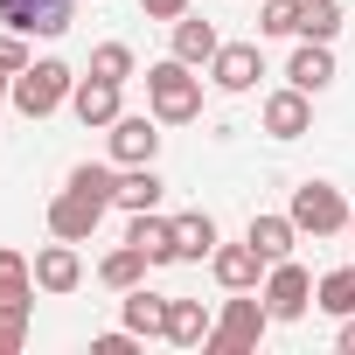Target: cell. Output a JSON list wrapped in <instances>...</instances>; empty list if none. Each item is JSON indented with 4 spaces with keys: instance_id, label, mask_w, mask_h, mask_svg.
Instances as JSON below:
<instances>
[{
    "instance_id": "cell-21",
    "label": "cell",
    "mask_w": 355,
    "mask_h": 355,
    "mask_svg": "<svg viewBox=\"0 0 355 355\" xmlns=\"http://www.w3.org/2000/svg\"><path fill=\"white\" fill-rule=\"evenodd\" d=\"M216 49H223V42H216V28H209V21H196V15L174 21V56H182V63H196V70H202Z\"/></svg>"
},
{
    "instance_id": "cell-12",
    "label": "cell",
    "mask_w": 355,
    "mask_h": 355,
    "mask_svg": "<svg viewBox=\"0 0 355 355\" xmlns=\"http://www.w3.org/2000/svg\"><path fill=\"white\" fill-rule=\"evenodd\" d=\"M306 125H313V105H306L300 84H286V91L265 98V132H272V139H300Z\"/></svg>"
},
{
    "instance_id": "cell-17",
    "label": "cell",
    "mask_w": 355,
    "mask_h": 355,
    "mask_svg": "<svg viewBox=\"0 0 355 355\" xmlns=\"http://www.w3.org/2000/svg\"><path fill=\"white\" fill-rule=\"evenodd\" d=\"M160 174H153V160L146 167H119V189H112V202L119 209H160Z\"/></svg>"
},
{
    "instance_id": "cell-15",
    "label": "cell",
    "mask_w": 355,
    "mask_h": 355,
    "mask_svg": "<svg viewBox=\"0 0 355 355\" xmlns=\"http://www.w3.org/2000/svg\"><path fill=\"white\" fill-rule=\"evenodd\" d=\"M286 77H293L306 98H313V91H327V84H334V56H327V42H300V49H293V63H286Z\"/></svg>"
},
{
    "instance_id": "cell-24",
    "label": "cell",
    "mask_w": 355,
    "mask_h": 355,
    "mask_svg": "<svg viewBox=\"0 0 355 355\" xmlns=\"http://www.w3.org/2000/svg\"><path fill=\"white\" fill-rule=\"evenodd\" d=\"M125 327H132V334H167V300L146 293V286H132V293H125Z\"/></svg>"
},
{
    "instance_id": "cell-29",
    "label": "cell",
    "mask_w": 355,
    "mask_h": 355,
    "mask_svg": "<svg viewBox=\"0 0 355 355\" xmlns=\"http://www.w3.org/2000/svg\"><path fill=\"white\" fill-rule=\"evenodd\" d=\"M28 341V313H15V306H0V355H15Z\"/></svg>"
},
{
    "instance_id": "cell-20",
    "label": "cell",
    "mask_w": 355,
    "mask_h": 355,
    "mask_svg": "<svg viewBox=\"0 0 355 355\" xmlns=\"http://www.w3.org/2000/svg\"><path fill=\"white\" fill-rule=\"evenodd\" d=\"M216 251V216L189 209V216H174V258H209Z\"/></svg>"
},
{
    "instance_id": "cell-34",
    "label": "cell",
    "mask_w": 355,
    "mask_h": 355,
    "mask_svg": "<svg viewBox=\"0 0 355 355\" xmlns=\"http://www.w3.org/2000/svg\"><path fill=\"white\" fill-rule=\"evenodd\" d=\"M8 91H15V70H0V98H8Z\"/></svg>"
},
{
    "instance_id": "cell-35",
    "label": "cell",
    "mask_w": 355,
    "mask_h": 355,
    "mask_svg": "<svg viewBox=\"0 0 355 355\" xmlns=\"http://www.w3.org/2000/svg\"><path fill=\"white\" fill-rule=\"evenodd\" d=\"M348 230H355V209H348Z\"/></svg>"
},
{
    "instance_id": "cell-27",
    "label": "cell",
    "mask_w": 355,
    "mask_h": 355,
    "mask_svg": "<svg viewBox=\"0 0 355 355\" xmlns=\"http://www.w3.org/2000/svg\"><path fill=\"white\" fill-rule=\"evenodd\" d=\"M258 28L265 35H300V0H258Z\"/></svg>"
},
{
    "instance_id": "cell-33",
    "label": "cell",
    "mask_w": 355,
    "mask_h": 355,
    "mask_svg": "<svg viewBox=\"0 0 355 355\" xmlns=\"http://www.w3.org/2000/svg\"><path fill=\"white\" fill-rule=\"evenodd\" d=\"M341 355H355V313L341 320Z\"/></svg>"
},
{
    "instance_id": "cell-13",
    "label": "cell",
    "mask_w": 355,
    "mask_h": 355,
    "mask_svg": "<svg viewBox=\"0 0 355 355\" xmlns=\"http://www.w3.org/2000/svg\"><path fill=\"white\" fill-rule=\"evenodd\" d=\"M119 91H125V84H112V77H77L70 112H77L84 125H112V119H119Z\"/></svg>"
},
{
    "instance_id": "cell-6",
    "label": "cell",
    "mask_w": 355,
    "mask_h": 355,
    "mask_svg": "<svg viewBox=\"0 0 355 355\" xmlns=\"http://www.w3.org/2000/svg\"><path fill=\"white\" fill-rule=\"evenodd\" d=\"M105 139H112V167H146V160L160 153V119H153V112H146V119L119 112V119L105 125Z\"/></svg>"
},
{
    "instance_id": "cell-23",
    "label": "cell",
    "mask_w": 355,
    "mask_h": 355,
    "mask_svg": "<svg viewBox=\"0 0 355 355\" xmlns=\"http://www.w3.org/2000/svg\"><path fill=\"white\" fill-rule=\"evenodd\" d=\"M313 306L334 313V320H348V313H355V265H334V272L313 286Z\"/></svg>"
},
{
    "instance_id": "cell-22",
    "label": "cell",
    "mask_w": 355,
    "mask_h": 355,
    "mask_svg": "<svg viewBox=\"0 0 355 355\" xmlns=\"http://www.w3.org/2000/svg\"><path fill=\"white\" fill-rule=\"evenodd\" d=\"M146 265H153V258H146V251H139V244H119V251H112V258H105V265H98V279H105V286H112V293H132V286H139V279H146Z\"/></svg>"
},
{
    "instance_id": "cell-4",
    "label": "cell",
    "mask_w": 355,
    "mask_h": 355,
    "mask_svg": "<svg viewBox=\"0 0 355 355\" xmlns=\"http://www.w3.org/2000/svg\"><path fill=\"white\" fill-rule=\"evenodd\" d=\"M265 327H272L265 293H258V300H230V306H223V320L209 327V341H202V348H216V355H244V348H258V341H265Z\"/></svg>"
},
{
    "instance_id": "cell-8",
    "label": "cell",
    "mask_w": 355,
    "mask_h": 355,
    "mask_svg": "<svg viewBox=\"0 0 355 355\" xmlns=\"http://www.w3.org/2000/svg\"><path fill=\"white\" fill-rule=\"evenodd\" d=\"M265 306H272V320H300V313L313 306V279H306V265H293V258L265 265Z\"/></svg>"
},
{
    "instance_id": "cell-14",
    "label": "cell",
    "mask_w": 355,
    "mask_h": 355,
    "mask_svg": "<svg viewBox=\"0 0 355 355\" xmlns=\"http://www.w3.org/2000/svg\"><path fill=\"white\" fill-rule=\"evenodd\" d=\"M209 327H216V320H209L202 300H167V341H174V348H202Z\"/></svg>"
},
{
    "instance_id": "cell-28",
    "label": "cell",
    "mask_w": 355,
    "mask_h": 355,
    "mask_svg": "<svg viewBox=\"0 0 355 355\" xmlns=\"http://www.w3.org/2000/svg\"><path fill=\"white\" fill-rule=\"evenodd\" d=\"M70 189H84V196H105V202H112V189H119V174H112L105 160H84V167H70Z\"/></svg>"
},
{
    "instance_id": "cell-9",
    "label": "cell",
    "mask_w": 355,
    "mask_h": 355,
    "mask_svg": "<svg viewBox=\"0 0 355 355\" xmlns=\"http://www.w3.org/2000/svg\"><path fill=\"white\" fill-rule=\"evenodd\" d=\"M265 265H272V258H265L251 237H244V244H216V251H209V272H216V286H223V293H251Z\"/></svg>"
},
{
    "instance_id": "cell-25",
    "label": "cell",
    "mask_w": 355,
    "mask_h": 355,
    "mask_svg": "<svg viewBox=\"0 0 355 355\" xmlns=\"http://www.w3.org/2000/svg\"><path fill=\"white\" fill-rule=\"evenodd\" d=\"M341 21H348L341 0H300V35H306V42H334Z\"/></svg>"
},
{
    "instance_id": "cell-18",
    "label": "cell",
    "mask_w": 355,
    "mask_h": 355,
    "mask_svg": "<svg viewBox=\"0 0 355 355\" xmlns=\"http://www.w3.org/2000/svg\"><path fill=\"white\" fill-rule=\"evenodd\" d=\"M28 300H35V265L21 251H0V306L28 313Z\"/></svg>"
},
{
    "instance_id": "cell-19",
    "label": "cell",
    "mask_w": 355,
    "mask_h": 355,
    "mask_svg": "<svg viewBox=\"0 0 355 355\" xmlns=\"http://www.w3.org/2000/svg\"><path fill=\"white\" fill-rule=\"evenodd\" d=\"M244 237H251V244H258V251L279 265V258H293V244H300V223H293V216H251V230H244Z\"/></svg>"
},
{
    "instance_id": "cell-30",
    "label": "cell",
    "mask_w": 355,
    "mask_h": 355,
    "mask_svg": "<svg viewBox=\"0 0 355 355\" xmlns=\"http://www.w3.org/2000/svg\"><path fill=\"white\" fill-rule=\"evenodd\" d=\"M35 56H28V35H15V28H0V70H28Z\"/></svg>"
},
{
    "instance_id": "cell-1",
    "label": "cell",
    "mask_w": 355,
    "mask_h": 355,
    "mask_svg": "<svg viewBox=\"0 0 355 355\" xmlns=\"http://www.w3.org/2000/svg\"><path fill=\"white\" fill-rule=\"evenodd\" d=\"M146 112H153L160 125L202 119V77H196V63H182V56L153 63V70H146Z\"/></svg>"
},
{
    "instance_id": "cell-11",
    "label": "cell",
    "mask_w": 355,
    "mask_h": 355,
    "mask_svg": "<svg viewBox=\"0 0 355 355\" xmlns=\"http://www.w3.org/2000/svg\"><path fill=\"white\" fill-rule=\"evenodd\" d=\"M77 279H84V258H77L70 237H56V244L35 251V286L42 293H77Z\"/></svg>"
},
{
    "instance_id": "cell-32",
    "label": "cell",
    "mask_w": 355,
    "mask_h": 355,
    "mask_svg": "<svg viewBox=\"0 0 355 355\" xmlns=\"http://www.w3.org/2000/svg\"><path fill=\"white\" fill-rule=\"evenodd\" d=\"M132 341H139V334H132V327H119V334H98V341H91V355H132Z\"/></svg>"
},
{
    "instance_id": "cell-31",
    "label": "cell",
    "mask_w": 355,
    "mask_h": 355,
    "mask_svg": "<svg viewBox=\"0 0 355 355\" xmlns=\"http://www.w3.org/2000/svg\"><path fill=\"white\" fill-rule=\"evenodd\" d=\"M139 15H146V21H182L189 0H139Z\"/></svg>"
},
{
    "instance_id": "cell-2",
    "label": "cell",
    "mask_w": 355,
    "mask_h": 355,
    "mask_svg": "<svg viewBox=\"0 0 355 355\" xmlns=\"http://www.w3.org/2000/svg\"><path fill=\"white\" fill-rule=\"evenodd\" d=\"M70 91H77V77H70V63H56V56H42V63H28V70H15V112L21 119H49L56 105H70Z\"/></svg>"
},
{
    "instance_id": "cell-7",
    "label": "cell",
    "mask_w": 355,
    "mask_h": 355,
    "mask_svg": "<svg viewBox=\"0 0 355 355\" xmlns=\"http://www.w3.org/2000/svg\"><path fill=\"white\" fill-rule=\"evenodd\" d=\"M105 196H84V189H63L56 202H49V237H70V244H84V237H98V223H105Z\"/></svg>"
},
{
    "instance_id": "cell-26",
    "label": "cell",
    "mask_w": 355,
    "mask_h": 355,
    "mask_svg": "<svg viewBox=\"0 0 355 355\" xmlns=\"http://www.w3.org/2000/svg\"><path fill=\"white\" fill-rule=\"evenodd\" d=\"M91 77L125 84V77H132V49H125V42H98V49H91Z\"/></svg>"
},
{
    "instance_id": "cell-16",
    "label": "cell",
    "mask_w": 355,
    "mask_h": 355,
    "mask_svg": "<svg viewBox=\"0 0 355 355\" xmlns=\"http://www.w3.org/2000/svg\"><path fill=\"white\" fill-rule=\"evenodd\" d=\"M125 244H139L153 265H174V223H167V216H153V209H132V230H125Z\"/></svg>"
},
{
    "instance_id": "cell-5",
    "label": "cell",
    "mask_w": 355,
    "mask_h": 355,
    "mask_svg": "<svg viewBox=\"0 0 355 355\" xmlns=\"http://www.w3.org/2000/svg\"><path fill=\"white\" fill-rule=\"evenodd\" d=\"M77 21V0H0V28L15 35H63Z\"/></svg>"
},
{
    "instance_id": "cell-10",
    "label": "cell",
    "mask_w": 355,
    "mask_h": 355,
    "mask_svg": "<svg viewBox=\"0 0 355 355\" xmlns=\"http://www.w3.org/2000/svg\"><path fill=\"white\" fill-rule=\"evenodd\" d=\"M258 77H265L258 42H223V49L209 56V84H216V91H251Z\"/></svg>"
},
{
    "instance_id": "cell-3",
    "label": "cell",
    "mask_w": 355,
    "mask_h": 355,
    "mask_svg": "<svg viewBox=\"0 0 355 355\" xmlns=\"http://www.w3.org/2000/svg\"><path fill=\"white\" fill-rule=\"evenodd\" d=\"M286 216L300 223V237H334V230H348V202H341L334 182H300Z\"/></svg>"
}]
</instances>
